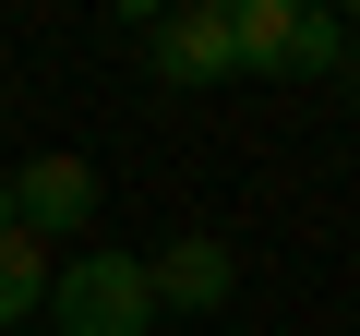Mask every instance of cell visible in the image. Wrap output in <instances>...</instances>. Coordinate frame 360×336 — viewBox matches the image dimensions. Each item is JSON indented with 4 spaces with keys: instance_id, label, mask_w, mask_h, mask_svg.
Wrapping results in <instances>:
<instances>
[{
    "instance_id": "6",
    "label": "cell",
    "mask_w": 360,
    "mask_h": 336,
    "mask_svg": "<svg viewBox=\"0 0 360 336\" xmlns=\"http://www.w3.org/2000/svg\"><path fill=\"white\" fill-rule=\"evenodd\" d=\"M49 264H60V252H49L37 228H13V205H0V324H25V312L49 300Z\"/></svg>"
},
{
    "instance_id": "3",
    "label": "cell",
    "mask_w": 360,
    "mask_h": 336,
    "mask_svg": "<svg viewBox=\"0 0 360 336\" xmlns=\"http://www.w3.org/2000/svg\"><path fill=\"white\" fill-rule=\"evenodd\" d=\"M144 60H156V84H193V96L240 84V60H229V0H193V13H168V25L144 37Z\"/></svg>"
},
{
    "instance_id": "4",
    "label": "cell",
    "mask_w": 360,
    "mask_h": 336,
    "mask_svg": "<svg viewBox=\"0 0 360 336\" xmlns=\"http://www.w3.org/2000/svg\"><path fill=\"white\" fill-rule=\"evenodd\" d=\"M0 205H13V228L60 240V228H84V217H96V168H84V156H25L13 181H0Z\"/></svg>"
},
{
    "instance_id": "7",
    "label": "cell",
    "mask_w": 360,
    "mask_h": 336,
    "mask_svg": "<svg viewBox=\"0 0 360 336\" xmlns=\"http://www.w3.org/2000/svg\"><path fill=\"white\" fill-rule=\"evenodd\" d=\"M348 72V25L336 13H300V84H336Z\"/></svg>"
},
{
    "instance_id": "2",
    "label": "cell",
    "mask_w": 360,
    "mask_h": 336,
    "mask_svg": "<svg viewBox=\"0 0 360 336\" xmlns=\"http://www.w3.org/2000/svg\"><path fill=\"white\" fill-rule=\"evenodd\" d=\"M144 288H156V312H229L240 300V252L217 228H168L144 252Z\"/></svg>"
},
{
    "instance_id": "5",
    "label": "cell",
    "mask_w": 360,
    "mask_h": 336,
    "mask_svg": "<svg viewBox=\"0 0 360 336\" xmlns=\"http://www.w3.org/2000/svg\"><path fill=\"white\" fill-rule=\"evenodd\" d=\"M229 60L240 72H300V0H229Z\"/></svg>"
},
{
    "instance_id": "8",
    "label": "cell",
    "mask_w": 360,
    "mask_h": 336,
    "mask_svg": "<svg viewBox=\"0 0 360 336\" xmlns=\"http://www.w3.org/2000/svg\"><path fill=\"white\" fill-rule=\"evenodd\" d=\"M336 25H348V72H336V84H348V108H360V13H336Z\"/></svg>"
},
{
    "instance_id": "1",
    "label": "cell",
    "mask_w": 360,
    "mask_h": 336,
    "mask_svg": "<svg viewBox=\"0 0 360 336\" xmlns=\"http://www.w3.org/2000/svg\"><path fill=\"white\" fill-rule=\"evenodd\" d=\"M49 336H156V288H144V252H72L49 264Z\"/></svg>"
}]
</instances>
